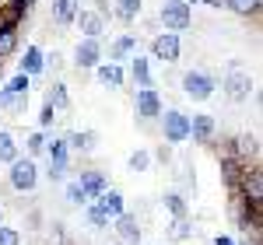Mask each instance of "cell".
I'll use <instances>...</instances> for the list:
<instances>
[{
	"instance_id": "obj_1",
	"label": "cell",
	"mask_w": 263,
	"mask_h": 245,
	"mask_svg": "<svg viewBox=\"0 0 263 245\" xmlns=\"http://www.w3.org/2000/svg\"><path fill=\"white\" fill-rule=\"evenodd\" d=\"M235 196H242L249 207H263V172L260 165H242L239 179H235Z\"/></svg>"
},
{
	"instance_id": "obj_2",
	"label": "cell",
	"mask_w": 263,
	"mask_h": 245,
	"mask_svg": "<svg viewBox=\"0 0 263 245\" xmlns=\"http://www.w3.org/2000/svg\"><path fill=\"white\" fill-rule=\"evenodd\" d=\"M158 21L165 25V32H186L190 25H193V11H190V4L186 0H165L162 7H158Z\"/></svg>"
},
{
	"instance_id": "obj_3",
	"label": "cell",
	"mask_w": 263,
	"mask_h": 245,
	"mask_svg": "<svg viewBox=\"0 0 263 245\" xmlns=\"http://www.w3.org/2000/svg\"><path fill=\"white\" fill-rule=\"evenodd\" d=\"M42 154H49V179L53 182H60L63 175H67V168H70V147H67V137H46V151Z\"/></svg>"
},
{
	"instance_id": "obj_4",
	"label": "cell",
	"mask_w": 263,
	"mask_h": 245,
	"mask_svg": "<svg viewBox=\"0 0 263 245\" xmlns=\"http://www.w3.org/2000/svg\"><path fill=\"white\" fill-rule=\"evenodd\" d=\"M179 84H182V95L193 98V102H207V98L214 95V88H218V81H214L207 70H186Z\"/></svg>"
},
{
	"instance_id": "obj_5",
	"label": "cell",
	"mask_w": 263,
	"mask_h": 245,
	"mask_svg": "<svg viewBox=\"0 0 263 245\" xmlns=\"http://www.w3.org/2000/svg\"><path fill=\"white\" fill-rule=\"evenodd\" d=\"M158 122H162V137L168 144H186L190 140V116H186V112H179V109H162Z\"/></svg>"
},
{
	"instance_id": "obj_6",
	"label": "cell",
	"mask_w": 263,
	"mask_h": 245,
	"mask_svg": "<svg viewBox=\"0 0 263 245\" xmlns=\"http://www.w3.org/2000/svg\"><path fill=\"white\" fill-rule=\"evenodd\" d=\"M7 182H11L14 193H32L39 186V165L32 161V158H18V161L11 165V172H7Z\"/></svg>"
},
{
	"instance_id": "obj_7",
	"label": "cell",
	"mask_w": 263,
	"mask_h": 245,
	"mask_svg": "<svg viewBox=\"0 0 263 245\" xmlns=\"http://www.w3.org/2000/svg\"><path fill=\"white\" fill-rule=\"evenodd\" d=\"M102 56H105L102 39H78V46H74V67L78 70H95Z\"/></svg>"
},
{
	"instance_id": "obj_8",
	"label": "cell",
	"mask_w": 263,
	"mask_h": 245,
	"mask_svg": "<svg viewBox=\"0 0 263 245\" xmlns=\"http://www.w3.org/2000/svg\"><path fill=\"white\" fill-rule=\"evenodd\" d=\"M109 228H112V235H116L120 245H141L144 228H141V217H137V214H120Z\"/></svg>"
},
{
	"instance_id": "obj_9",
	"label": "cell",
	"mask_w": 263,
	"mask_h": 245,
	"mask_svg": "<svg viewBox=\"0 0 263 245\" xmlns=\"http://www.w3.org/2000/svg\"><path fill=\"white\" fill-rule=\"evenodd\" d=\"M162 95H158V88H141L137 95H134V112L141 116L144 122H151V119H158L162 116Z\"/></svg>"
},
{
	"instance_id": "obj_10",
	"label": "cell",
	"mask_w": 263,
	"mask_h": 245,
	"mask_svg": "<svg viewBox=\"0 0 263 245\" xmlns=\"http://www.w3.org/2000/svg\"><path fill=\"white\" fill-rule=\"evenodd\" d=\"M179 53H182V42H179L176 32H158V35L151 39V56H155V60L176 63V60H179Z\"/></svg>"
},
{
	"instance_id": "obj_11",
	"label": "cell",
	"mask_w": 263,
	"mask_h": 245,
	"mask_svg": "<svg viewBox=\"0 0 263 245\" xmlns=\"http://www.w3.org/2000/svg\"><path fill=\"white\" fill-rule=\"evenodd\" d=\"M224 154H228L232 161H239V165H256V158H260V144H256L253 133H239Z\"/></svg>"
},
{
	"instance_id": "obj_12",
	"label": "cell",
	"mask_w": 263,
	"mask_h": 245,
	"mask_svg": "<svg viewBox=\"0 0 263 245\" xmlns=\"http://www.w3.org/2000/svg\"><path fill=\"white\" fill-rule=\"evenodd\" d=\"M91 207L99 210L102 217H109V221H116L120 214H126V200H123L120 189H112V186H109L105 193H99V196L91 200Z\"/></svg>"
},
{
	"instance_id": "obj_13",
	"label": "cell",
	"mask_w": 263,
	"mask_h": 245,
	"mask_svg": "<svg viewBox=\"0 0 263 245\" xmlns=\"http://www.w3.org/2000/svg\"><path fill=\"white\" fill-rule=\"evenodd\" d=\"M249 91H253V77L246 70H239V67H232L228 77H224V95L232 102H242V98H249Z\"/></svg>"
},
{
	"instance_id": "obj_14",
	"label": "cell",
	"mask_w": 263,
	"mask_h": 245,
	"mask_svg": "<svg viewBox=\"0 0 263 245\" xmlns=\"http://www.w3.org/2000/svg\"><path fill=\"white\" fill-rule=\"evenodd\" d=\"M74 25L81 28V39H102V32H105V14H99L95 7H91V11H78Z\"/></svg>"
},
{
	"instance_id": "obj_15",
	"label": "cell",
	"mask_w": 263,
	"mask_h": 245,
	"mask_svg": "<svg viewBox=\"0 0 263 245\" xmlns=\"http://www.w3.org/2000/svg\"><path fill=\"white\" fill-rule=\"evenodd\" d=\"M74 182L84 189V196H88V200H95L99 193L109 189V179H105V172H99V168H81V175H78Z\"/></svg>"
},
{
	"instance_id": "obj_16",
	"label": "cell",
	"mask_w": 263,
	"mask_h": 245,
	"mask_svg": "<svg viewBox=\"0 0 263 245\" xmlns=\"http://www.w3.org/2000/svg\"><path fill=\"white\" fill-rule=\"evenodd\" d=\"M190 137H193V144H211L214 137H218V122H214V116H193L190 119Z\"/></svg>"
},
{
	"instance_id": "obj_17",
	"label": "cell",
	"mask_w": 263,
	"mask_h": 245,
	"mask_svg": "<svg viewBox=\"0 0 263 245\" xmlns=\"http://www.w3.org/2000/svg\"><path fill=\"white\" fill-rule=\"evenodd\" d=\"M137 53H141L137 35H120V39L109 46V63H116V67H120L123 60H130V56H137Z\"/></svg>"
},
{
	"instance_id": "obj_18",
	"label": "cell",
	"mask_w": 263,
	"mask_h": 245,
	"mask_svg": "<svg viewBox=\"0 0 263 245\" xmlns=\"http://www.w3.org/2000/svg\"><path fill=\"white\" fill-rule=\"evenodd\" d=\"M95 74H99V84H102V88H109V91H120L123 81H126L123 67H116V63H105V60L95 67Z\"/></svg>"
},
{
	"instance_id": "obj_19",
	"label": "cell",
	"mask_w": 263,
	"mask_h": 245,
	"mask_svg": "<svg viewBox=\"0 0 263 245\" xmlns=\"http://www.w3.org/2000/svg\"><path fill=\"white\" fill-rule=\"evenodd\" d=\"M130 77H134V84H137V91L141 88H155V81H151V60L147 56H130Z\"/></svg>"
},
{
	"instance_id": "obj_20",
	"label": "cell",
	"mask_w": 263,
	"mask_h": 245,
	"mask_svg": "<svg viewBox=\"0 0 263 245\" xmlns=\"http://www.w3.org/2000/svg\"><path fill=\"white\" fill-rule=\"evenodd\" d=\"M46 70V63H42V49L39 46H25V56H21V70L18 74H25L28 81L35 77V74H42Z\"/></svg>"
},
{
	"instance_id": "obj_21",
	"label": "cell",
	"mask_w": 263,
	"mask_h": 245,
	"mask_svg": "<svg viewBox=\"0 0 263 245\" xmlns=\"http://www.w3.org/2000/svg\"><path fill=\"white\" fill-rule=\"evenodd\" d=\"M78 0H53V25H60V28H67V25H74V18H78Z\"/></svg>"
},
{
	"instance_id": "obj_22",
	"label": "cell",
	"mask_w": 263,
	"mask_h": 245,
	"mask_svg": "<svg viewBox=\"0 0 263 245\" xmlns=\"http://www.w3.org/2000/svg\"><path fill=\"white\" fill-rule=\"evenodd\" d=\"M95 144H99V133H95V130H74V133L67 137V147H70V151H81V154H91Z\"/></svg>"
},
{
	"instance_id": "obj_23",
	"label": "cell",
	"mask_w": 263,
	"mask_h": 245,
	"mask_svg": "<svg viewBox=\"0 0 263 245\" xmlns=\"http://www.w3.org/2000/svg\"><path fill=\"white\" fill-rule=\"evenodd\" d=\"M21 158V144L14 140L11 130H0V165H14Z\"/></svg>"
},
{
	"instance_id": "obj_24",
	"label": "cell",
	"mask_w": 263,
	"mask_h": 245,
	"mask_svg": "<svg viewBox=\"0 0 263 245\" xmlns=\"http://www.w3.org/2000/svg\"><path fill=\"white\" fill-rule=\"evenodd\" d=\"M224 7L239 18H260L263 11V0H224Z\"/></svg>"
},
{
	"instance_id": "obj_25",
	"label": "cell",
	"mask_w": 263,
	"mask_h": 245,
	"mask_svg": "<svg viewBox=\"0 0 263 245\" xmlns=\"http://www.w3.org/2000/svg\"><path fill=\"white\" fill-rule=\"evenodd\" d=\"M46 105L53 109V112H63V109H70V91H67V84H53L49 91H46Z\"/></svg>"
},
{
	"instance_id": "obj_26",
	"label": "cell",
	"mask_w": 263,
	"mask_h": 245,
	"mask_svg": "<svg viewBox=\"0 0 263 245\" xmlns=\"http://www.w3.org/2000/svg\"><path fill=\"white\" fill-rule=\"evenodd\" d=\"M141 7H144V0H116L112 14H116L120 21H137L141 18Z\"/></svg>"
},
{
	"instance_id": "obj_27",
	"label": "cell",
	"mask_w": 263,
	"mask_h": 245,
	"mask_svg": "<svg viewBox=\"0 0 263 245\" xmlns=\"http://www.w3.org/2000/svg\"><path fill=\"white\" fill-rule=\"evenodd\" d=\"M18 53V28H0V63Z\"/></svg>"
},
{
	"instance_id": "obj_28",
	"label": "cell",
	"mask_w": 263,
	"mask_h": 245,
	"mask_svg": "<svg viewBox=\"0 0 263 245\" xmlns=\"http://www.w3.org/2000/svg\"><path fill=\"white\" fill-rule=\"evenodd\" d=\"M42 151H46V133H42V130L28 133V137H25V158H32V161H35Z\"/></svg>"
},
{
	"instance_id": "obj_29",
	"label": "cell",
	"mask_w": 263,
	"mask_h": 245,
	"mask_svg": "<svg viewBox=\"0 0 263 245\" xmlns=\"http://www.w3.org/2000/svg\"><path fill=\"white\" fill-rule=\"evenodd\" d=\"M190 235H193L190 217H172V224H168V238H172V242H186Z\"/></svg>"
},
{
	"instance_id": "obj_30",
	"label": "cell",
	"mask_w": 263,
	"mask_h": 245,
	"mask_svg": "<svg viewBox=\"0 0 263 245\" xmlns=\"http://www.w3.org/2000/svg\"><path fill=\"white\" fill-rule=\"evenodd\" d=\"M162 207L172 214V217H186V200H182V193H168V196H162Z\"/></svg>"
},
{
	"instance_id": "obj_31",
	"label": "cell",
	"mask_w": 263,
	"mask_h": 245,
	"mask_svg": "<svg viewBox=\"0 0 263 245\" xmlns=\"http://www.w3.org/2000/svg\"><path fill=\"white\" fill-rule=\"evenodd\" d=\"M28 105V98H21V95H11L7 88H0V109H7V112H21Z\"/></svg>"
},
{
	"instance_id": "obj_32",
	"label": "cell",
	"mask_w": 263,
	"mask_h": 245,
	"mask_svg": "<svg viewBox=\"0 0 263 245\" xmlns=\"http://www.w3.org/2000/svg\"><path fill=\"white\" fill-rule=\"evenodd\" d=\"M126 168H130V172H147V168H151V151H144V147H137V151L130 154V161H126Z\"/></svg>"
},
{
	"instance_id": "obj_33",
	"label": "cell",
	"mask_w": 263,
	"mask_h": 245,
	"mask_svg": "<svg viewBox=\"0 0 263 245\" xmlns=\"http://www.w3.org/2000/svg\"><path fill=\"white\" fill-rule=\"evenodd\" d=\"M4 88H7L11 95H21V98H28V88H32V81H28L25 74H14V77H11L7 84H4Z\"/></svg>"
},
{
	"instance_id": "obj_34",
	"label": "cell",
	"mask_w": 263,
	"mask_h": 245,
	"mask_svg": "<svg viewBox=\"0 0 263 245\" xmlns=\"http://www.w3.org/2000/svg\"><path fill=\"white\" fill-rule=\"evenodd\" d=\"M63 196H67V203H70V207H84V203H91V200L84 196V189H81L78 182H67V193H63Z\"/></svg>"
},
{
	"instance_id": "obj_35",
	"label": "cell",
	"mask_w": 263,
	"mask_h": 245,
	"mask_svg": "<svg viewBox=\"0 0 263 245\" xmlns=\"http://www.w3.org/2000/svg\"><path fill=\"white\" fill-rule=\"evenodd\" d=\"M0 245H21L18 228H7V224H0Z\"/></svg>"
},
{
	"instance_id": "obj_36",
	"label": "cell",
	"mask_w": 263,
	"mask_h": 245,
	"mask_svg": "<svg viewBox=\"0 0 263 245\" xmlns=\"http://www.w3.org/2000/svg\"><path fill=\"white\" fill-rule=\"evenodd\" d=\"M88 221H91V228H99V231H105V228L112 224V221H109V217H102V214H99L91 203H88Z\"/></svg>"
},
{
	"instance_id": "obj_37",
	"label": "cell",
	"mask_w": 263,
	"mask_h": 245,
	"mask_svg": "<svg viewBox=\"0 0 263 245\" xmlns=\"http://www.w3.org/2000/svg\"><path fill=\"white\" fill-rule=\"evenodd\" d=\"M42 63H46V70H60V67H63V56L53 49V53H42Z\"/></svg>"
},
{
	"instance_id": "obj_38",
	"label": "cell",
	"mask_w": 263,
	"mask_h": 245,
	"mask_svg": "<svg viewBox=\"0 0 263 245\" xmlns=\"http://www.w3.org/2000/svg\"><path fill=\"white\" fill-rule=\"evenodd\" d=\"M53 119H57V112H53L49 105H42V112H39V130H42V133L53 126Z\"/></svg>"
},
{
	"instance_id": "obj_39",
	"label": "cell",
	"mask_w": 263,
	"mask_h": 245,
	"mask_svg": "<svg viewBox=\"0 0 263 245\" xmlns=\"http://www.w3.org/2000/svg\"><path fill=\"white\" fill-rule=\"evenodd\" d=\"M14 4H18L21 11H32V7H35V4H39V0H14Z\"/></svg>"
},
{
	"instance_id": "obj_40",
	"label": "cell",
	"mask_w": 263,
	"mask_h": 245,
	"mask_svg": "<svg viewBox=\"0 0 263 245\" xmlns=\"http://www.w3.org/2000/svg\"><path fill=\"white\" fill-rule=\"evenodd\" d=\"M214 245H235V242H232L228 235H218V238H214Z\"/></svg>"
},
{
	"instance_id": "obj_41",
	"label": "cell",
	"mask_w": 263,
	"mask_h": 245,
	"mask_svg": "<svg viewBox=\"0 0 263 245\" xmlns=\"http://www.w3.org/2000/svg\"><path fill=\"white\" fill-rule=\"evenodd\" d=\"M207 7H224V0H203Z\"/></svg>"
},
{
	"instance_id": "obj_42",
	"label": "cell",
	"mask_w": 263,
	"mask_h": 245,
	"mask_svg": "<svg viewBox=\"0 0 263 245\" xmlns=\"http://www.w3.org/2000/svg\"><path fill=\"white\" fill-rule=\"evenodd\" d=\"M0 224H4V207H0Z\"/></svg>"
},
{
	"instance_id": "obj_43",
	"label": "cell",
	"mask_w": 263,
	"mask_h": 245,
	"mask_svg": "<svg viewBox=\"0 0 263 245\" xmlns=\"http://www.w3.org/2000/svg\"><path fill=\"white\" fill-rule=\"evenodd\" d=\"M235 245H249V242H235ZM253 245H256V242H253Z\"/></svg>"
},
{
	"instance_id": "obj_44",
	"label": "cell",
	"mask_w": 263,
	"mask_h": 245,
	"mask_svg": "<svg viewBox=\"0 0 263 245\" xmlns=\"http://www.w3.org/2000/svg\"><path fill=\"white\" fill-rule=\"evenodd\" d=\"M186 4H200V0H186Z\"/></svg>"
}]
</instances>
